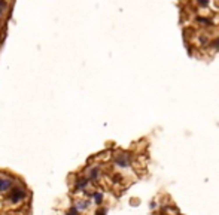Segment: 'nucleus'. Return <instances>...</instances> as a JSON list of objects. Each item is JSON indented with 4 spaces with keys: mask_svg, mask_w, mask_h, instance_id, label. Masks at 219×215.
<instances>
[{
    "mask_svg": "<svg viewBox=\"0 0 219 215\" xmlns=\"http://www.w3.org/2000/svg\"><path fill=\"white\" fill-rule=\"evenodd\" d=\"M88 184V179H84V181H79L78 182V185H76V187H78V188H84L85 185Z\"/></svg>",
    "mask_w": 219,
    "mask_h": 215,
    "instance_id": "obj_5",
    "label": "nucleus"
},
{
    "mask_svg": "<svg viewBox=\"0 0 219 215\" xmlns=\"http://www.w3.org/2000/svg\"><path fill=\"white\" fill-rule=\"evenodd\" d=\"M78 208H79V209H85V208H88V202H81V203L78 205Z\"/></svg>",
    "mask_w": 219,
    "mask_h": 215,
    "instance_id": "obj_7",
    "label": "nucleus"
},
{
    "mask_svg": "<svg viewBox=\"0 0 219 215\" xmlns=\"http://www.w3.org/2000/svg\"><path fill=\"white\" fill-rule=\"evenodd\" d=\"M128 155H119L118 158H116V164L118 166H121V167H127L128 166Z\"/></svg>",
    "mask_w": 219,
    "mask_h": 215,
    "instance_id": "obj_3",
    "label": "nucleus"
},
{
    "mask_svg": "<svg viewBox=\"0 0 219 215\" xmlns=\"http://www.w3.org/2000/svg\"><path fill=\"white\" fill-rule=\"evenodd\" d=\"M70 214H72V215H78V209H76V208H72V209H70Z\"/></svg>",
    "mask_w": 219,
    "mask_h": 215,
    "instance_id": "obj_10",
    "label": "nucleus"
},
{
    "mask_svg": "<svg viewBox=\"0 0 219 215\" xmlns=\"http://www.w3.org/2000/svg\"><path fill=\"white\" fill-rule=\"evenodd\" d=\"M197 21H200V22H206L207 26H210V24H212V22H210V20H206V18H201V17H198V18H197Z\"/></svg>",
    "mask_w": 219,
    "mask_h": 215,
    "instance_id": "obj_6",
    "label": "nucleus"
},
{
    "mask_svg": "<svg viewBox=\"0 0 219 215\" xmlns=\"http://www.w3.org/2000/svg\"><path fill=\"white\" fill-rule=\"evenodd\" d=\"M94 200H96V203H101L103 196H101L100 193H96V194H94Z\"/></svg>",
    "mask_w": 219,
    "mask_h": 215,
    "instance_id": "obj_4",
    "label": "nucleus"
},
{
    "mask_svg": "<svg viewBox=\"0 0 219 215\" xmlns=\"http://www.w3.org/2000/svg\"><path fill=\"white\" fill-rule=\"evenodd\" d=\"M97 175H98V170H97V169H94V170L91 172V178H97Z\"/></svg>",
    "mask_w": 219,
    "mask_h": 215,
    "instance_id": "obj_9",
    "label": "nucleus"
},
{
    "mask_svg": "<svg viewBox=\"0 0 219 215\" xmlns=\"http://www.w3.org/2000/svg\"><path fill=\"white\" fill-rule=\"evenodd\" d=\"M10 185H12V181H10V179L0 178V191H6V190H9Z\"/></svg>",
    "mask_w": 219,
    "mask_h": 215,
    "instance_id": "obj_2",
    "label": "nucleus"
},
{
    "mask_svg": "<svg viewBox=\"0 0 219 215\" xmlns=\"http://www.w3.org/2000/svg\"><path fill=\"white\" fill-rule=\"evenodd\" d=\"M24 196H25L24 190H21V188H14V190H12V193H10V200H12V202H20Z\"/></svg>",
    "mask_w": 219,
    "mask_h": 215,
    "instance_id": "obj_1",
    "label": "nucleus"
},
{
    "mask_svg": "<svg viewBox=\"0 0 219 215\" xmlns=\"http://www.w3.org/2000/svg\"><path fill=\"white\" fill-rule=\"evenodd\" d=\"M3 5H5V3H3V2H2V0H0V6H3Z\"/></svg>",
    "mask_w": 219,
    "mask_h": 215,
    "instance_id": "obj_12",
    "label": "nucleus"
},
{
    "mask_svg": "<svg viewBox=\"0 0 219 215\" xmlns=\"http://www.w3.org/2000/svg\"><path fill=\"white\" fill-rule=\"evenodd\" d=\"M0 14H2V11H0Z\"/></svg>",
    "mask_w": 219,
    "mask_h": 215,
    "instance_id": "obj_13",
    "label": "nucleus"
},
{
    "mask_svg": "<svg viewBox=\"0 0 219 215\" xmlns=\"http://www.w3.org/2000/svg\"><path fill=\"white\" fill-rule=\"evenodd\" d=\"M197 2H198V5H200V6H207L209 0H197Z\"/></svg>",
    "mask_w": 219,
    "mask_h": 215,
    "instance_id": "obj_8",
    "label": "nucleus"
},
{
    "mask_svg": "<svg viewBox=\"0 0 219 215\" xmlns=\"http://www.w3.org/2000/svg\"><path fill=\"white\" fill-rule=\"evenodd\" d=\"M105 214H106V211H105V209H100V211L97 212V215H105Z\"/></svg>",
    "mask_w": 219,
    "mask_h": 215,
    "instance_id": "obj_11",
    "label": "nucleus"
}]
</instances>
